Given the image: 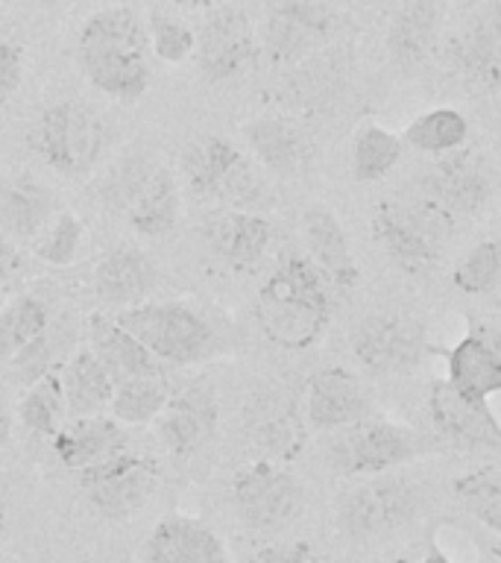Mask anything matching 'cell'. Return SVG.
Returning <instances> with one entry per match:
<instances>
[{
    "instance_id": "cell-1",
    "label": "cell",
    "mask_w": 501,
    "mask_h": 563,
    "mask_svg": "<svg viewBox=\"0 0 501 563\" xmlns=\"http://www.w3.org/2000/svg\"><path fill=\"white\" fill-rule=\"evenodd\" d=\"M255 320L279 350L305 352L323 341L332 323V297L308 255L288 253L267 273L255 297Z\"/></svg>"
},
{
    "instance_id": "cell-2",
    "label": "cell",
    "mask_w": 501,
    "mask_h": 563,
    "mask_svg": "<svg viewBox=\"0 0 501 563\" xmlns=\"http://www.w3.org/2000/svg\"><path fill=\"white\" fill-rule=\"evenodd\" d=\"M77 59L100 95L132 103L153 82L144 18L130 7L100 9L88 18L77 38Z\"/></svg>"
},
{
    "instance_id": "cell-3",
    "label": "cell",
    "mask_w": 501,
    "mask_h": 563,
    "mask_svg": "<svg viewBox=\"0 0 501 563\" xmlns=\"http://www.w3.org/2000/svg\"><path fill=\"white\" fill-rule=\"evenodd\" d=\"M130 334H135L165 367H193L218 358L229 350L226 334L205 311L182 299L141 302L112 314Z\"/></svg>"
},
{
    "instance_id": "cell-4",
    "label": "cell",
    "mask_w": 501,
    "mask_h": 563,
    "mask_svg": "<svg viewBox=\"0 0 501 563\" xmlns=\"http://www.w3.org/2000/svg\"><path fill=\"white\" fill-rule=\"evenodd\" d=\"M422 487L408 475L381 473L358 478L334 501V522L349 543H378L420 519Z\"/></svg>"
},
{
    "instance_id": "cell-5",
    "label": "cell",
    "mask_w": 501,
    "mask_h": 563,
    "mask_svg": "<svg viewBox=\"0 0 501 563\" xmlns=\"http://www.w3.org/2000/svg\"><path fill=\"white\" fill-rule=\"evenodd\" d=\"M179 167L188 191L220 209L258 211L270 200L261 167L235 141L223 135H209L188 144Z\"/></svg>"
},
{
    "instance_id": "cell-6",
    "label": "cell",
    "mask_w": 501,
    "mask_h": 563,
    "mask_svg": "<svg viewBox=\"0 0 501 563\" xmlns=\"http://www.w3.org/2000/svg\"><path fill=\"white\" fill-rule=\"evenodd\" d=\"M457 220L420 194L390 197L376 209L372 232L387 258L408 276H425L437 267Z\"/></svg>"
},
{
    "instance_id": "cell-7",
    "label": "cell",
    "mask_w": 501,
    "mask_h": 563,
    "mask_svg": "<svg viewBox=\"0 0 501 563\" xmlns=\"http://www.w3.org/2000/svg\"><path fill=\"white\" fill-rule=\"evenodd\" d=\"M105 202L114 214L126 220L135 235L158 241L170 235L179 223L182 197L170 167L141 156L114 167L105 183Z\"/></svg>"
},
{
    "instance_id": "cell-8",
    "label": "cell",
    "mask_w": 501,
    "mask_h": 563,
    "mask_svg": "<svg viewBox=\"0 0 501 563\" xmlns=\"http://www.w3.org/2000/svg\"><path fill=\"white\" fill-rule=\"evenodd\" d=\"M112 141V126L82 100H59L38 114L33 130V147L44 165L56 174L79 179L94 170Z\"/></svg>"
},
{
    "instance_id": "cell-9",
    "label": "cell",
    "mask_w": 501,
    "mask_h": 563,
    "mask_svg": "<svg viewBox=\"0 0 501 563\" xmlns=\"http://www.w3.org/2000/svg\"><path fill=\"white\" fill-rule=\"evenodd\" d=\"M425 438L411 426L385 417H369L349 429L325 434V464L343 478H369L393 473L425 452Z\"/></svg>"
},
{
    "instance_id": "cell-10",
    "label": "cell",
    "mask_w": 501,
    "mask_h": 563,
    "mask_svg": "<svg viewBox=\"0 0 501 563\" xmlns=\"http://www.w3.org/2000/svg\"><path fill=\"white\" fill-rule=\"evenodd\" d=\"M237 522L253 534H279L302 514L305 487L279 461H253L241 466L229 487Z\"/></svg>"
},
{
    "instance_id": "cell-11",
    "label": "cell",
    "mask_w": 501,
    "mask_h": 563,
    "mask_svg": "<svg viewBox=\"0 0 501 563\" xmlns=\"http://www.w3.org/2000/svg\"><path fill=\"white\" fill-rule=\"evenodd\" d=\"M343 18L323 0H276L264 18L258 47L276 68H293L337 42Z\"/></svg>"
},
{
    "instance_id": "cell-12",
    "label": "cell",
    "mask_w": 501,
    "mask_h": 563,
    "mask_svg": "<svg viewBox=\"0 0 501 563\" xmlns=\"http://www.w3.org/2000/svg\"><path fill=\"white\" fill-rule=\"evenodd\" d=\"M352 358L369 376L396 378L420 367L422 358L434 352L416 320L393 311H376L360 317L349 334Z\"/></svg>"
},
{
    "instance_id": "cell-13",
    "label": "cell",
    "mask_w": 501,
    "mask_h": 563,
    "mask_svg": "<svg viewBox=\"0 0 501 563\" xmlns=\"http://www.w3.org/2000/svg\"><path fill=\"white\" fill-rule=\"evenodd\" d=\"M413 194H420L452 218H472L492 194L490 167L478 150L460 147L431 162L413 176Z\"/></svg>"
},
{
    "instance_id": "cell-14",
    "label": "cell",
    "mask_w": 501,
    "mask_h": 563,
    "mask_svg": "<svg viewBox=\"0 0 501 563\" xmlns=\"http://www.w3.org/2000/svg\"><path fill=\"white\" fill-rule=\"evenodd\" d=\"M91 508L105 519H130L149 501L158 484V464L135 449H123L77 473Z\"/></svg>"
},
{
    "instance_id": "cell-15",
    "label": "cell",
    "mask_w": 501,
    "mask_h": 563,
    "mask_svg": "<svg viewBox=\"0 0 501 563\" xmlns=\"http://www.w3.org/2000/svg\"><path fill=\"white\" fill-rule=\"evenodd\" d=\"M258 33H255L253 18L246 15L237 3L211 9L197 26V47L193 59L197 68L211 82H226L253 68L258 59Z\"/></svg>"
},
{
    "instance_id": "cell-16",
    "label": "cell",
    "mask_w": 501,
    "mask_h": 563,
    "mask_svg": "<svg viewBox=\"0 0 501 563\" xmlns=\"http://www.w3.org/2000/svg\"><path fill=\"white\" fill-rule=\"evenodd\" d=\"M220 402L218 390L205 378L179 387L170 394V402L153 422L156 440L176 461L191 457L200 446H205L211 434L218 431Z\"/></svg>"
},
{
    "instance_id": "cell-17",
    "label": "cell",
    "mask_w": 501,
    "mask_h": 563,
    "mask_svg": "<svg viewBox=\"0 0 501 563\" xmlns=\"http://www.w3.org/2000/svg\"><path fill=\"white\" fill-rule=\"evenodd\" d=\"M369 417H378V408L364 376L346 367H325L311 376L305 387L308 429L332 434Z\"/></svg>"
},
{
    "instance_id": "cell-18",
    "label": "cell",
    "mask_w": 501,
    "mask_h": 563,
    "mask_svg": "<svg viewBox=\"0 0 501 563\" xmlns=\"http://www.w3.org/2000/svg\"><path fill=\"white\" fill-rule=\"evenodd\" d=\"M446 358V382L457 394L469 399H483L501 394V329L478 323L469 317L464 338L448 346L434 350Z\"/></svg>"
},
{
    "instance_id": "cell-19",
    "label": "cell",
    "mask_w": 501,
    "mask_h": 563,
    "mask_svg": "<svg viewBox=\"0 0 501 563\" xmlns=\"http://www.w3.org/2000/svg\"><path fill=\"white\" fill-rule=\"evenodd\" d=\"M448 65L466 86L481 91L501 86V0L475 9L448 44Z\"/></svg>"
},
{
    "instance_id": "cell-20",
    "label": "cell",
    "mask_w": 501,
    "mask_h": 563,
    "mask_svg": "<svg viewBox=\"0 0 501 563\" xmlns=\"http://www.w3.org/2000/svg\"><path fill=\"white\" fill-rule=\"evenodd\" d=\"M428 413L434 429L457 446L501 452V420L490 402L457 394L446 378H437L431 385Z\"/></svg>"
},
{
    "instance_id": "cell-21",
    "label": "cell",
    "mask_w": 501,
    "mask_h": 563,
    "mask_svg": "<svg viewBox=\"0 0 501 563\" xmlns=\"http://www.w3.org/2000/svg\"><path fill=\"white\" fill-rule=\"evenodd\" d=\"M158 288V267L138 246H112L100 255L91 273V290L105 314H118L132 306L147 302L149 294Z\"/></svg>"
},
{
    "instance_id": "cell-22",
    "label": "cell",
    "mask_w": 501,
    "mask_h": 563,
    "mask_svg": "<svg viewBox=\"0 0 501 563\" xmlns=\"http://www.w3.org/2000/svg\"><path fill=\"white\" fill-rule=\"evenodd\" d=\"M59 211V197L33 174L0 176V232L12 244H33Z\"/></svg>"
},
{
    "instance_id": "cell-23",
    "label": "cell",
    "mask_w": 501,
    "mask_h": 563,
    "mask_svg": "<svg viewBox=\"0 0 501 563\" xmlns=\"http://www.w3.org/2000/svg\"><path fill=\"white\" fill-rule=\"evenodd\" d=\"M144 563H232L226 543L197 517L158 519L144 543Z\"/></svg>"
},
{
    "instance_id": "cell-24",
    "label": "cell",
    "mask_w": 501,
    "mask_h": 563,
    "mask_svg": "<svg viewBox=\"0 0 501 563\" xmlns=\"http://www.w3.org/2000/svg\"><path fill=\"white\" fill-rule=\"evenodd\" d=\"M276 229L261 211L220 209L205 223V241L220 262L235 271H253L267 258Z\"/></svg>"
},
{
    "instance_id": "cell-25",
    "label": "cell",
    "mask_w": 501,
    "mask_h": 563,
    "mask_svg": "<svg viewBox=\"0 0 501 563\" xmlns=\"http://www.w3.org/2000/svg\"><path fill=\"white\" fill-rule=\"evenodd\" d=\"M86 338L88 350L94 352L97 361L109 369L114 385L141 376H167L165 364L105 311H97V314L88 317Z\"/></svg>"
},
{
    "instance_id": "cell-26",
    "label": "cell",
    "mask_w": 501,
    "mask_h": 563,
    "mask_svg": "<svg viewBox=\"0 0 501 563\" xmlns=\"http://www.w3.org/2000/svg\"><path fill=\"white\" fill-rule=\"evenodd\" d=\"M299 229H302L308 258L314 262L316 271L323 273L325 282L341 290L358 288L360 267L352 255L349 238H346L341 220L334 218L325 206H311L299 220Z\"/></svg>"
},
{
    "instance_id": "cell-27",
    "label": "cell",
    "mask_w": 501,
    "mask_h": 563,
    "mask_svg": "<svg viewBox=\"0 0 501 563\" xmlns=\"http://www.w3.org/2000/svg\"><path fill=\"white\" fill-rule=\"evenodd\" d=\"M53 455L59 457L65 470L82 473L88 466L100 464L105 457L118 455L123 449H130V434L121 422L109 413L97 417H74L62 426L51 438Z\"/></svg>"
},
{
    "instance_id": "cell-28",
    "label": "cell",
    "mask_w": 501,
    "mask_h": 563,
    "mask_svg": "<svg viewBox=\"0 0 501 563\" xmlns=\"http://www.w3.org/2000/svg\"><path fill=\"white\" fill-rule=\"evenodd\" d=\"M244 144L255 165L276 176H293L308 165V135L297 121L261 114L244 123Z\"/></svg>"
},
{
    "instance_id": "cell-29",
    "label": "cell",
    "mask_w": 501,
    "mask_h": 563,
    "mask_svg": "<svg viewBox=\"0 0 501 563\" xmlns=\"http://www.w3.org/2000/svg\"><path fill=\"white\" fill-rule=\"evenodd\" d=\"M443 7L439 0H404L387 24V56L396 68L413 70L428 59L439 38Z\"/></svg>"
},
{
    "instance_id": "cell-30",
    "label": "cell",
    "mask_w": 501,
    "mask_h": 563,
    "mask_svg": "<svg viewBox=\"0 0 501 563\" xmlns=\"http://www.w3.org/2000/svg\"><path fill=\"white\" fill-rule=\"evenodd\" d=\"M352 56L346 44H332L311 59L293 65L285 82L288 103L297 109H323L343 95L349 82Z\"/></svg>"
},
{
    "instance_id": "cell-31",
    "label": "cell",
    "mask_w": 501,
    "mask_h": 563,
    "mask_svg": "<svg viewBox=\"0 0 501 563\" xmlns=\"http://www.w3.org/2000/svg\"><path fill=\"white\" fill-rule=\"evenodd\" d=\"M62 387H65V402H68V417H97L109 413L114 396V378L109 369L97 361V355L88 346L74 350L59 369Z\"/></svg>"
},
{
    "instance_id": "cell-32",
    "label": "cell",
    "mask_w": 501,
    "mask_h": 563,
    "mask_svg": "<svg viewBox=\"0 0 501 563\" xmlns=\"http://www.w3.org/2000/svg\"><path fill=\"white\" fill-rule=\"evenodd\" d=\"M74 329H77V323L68 320V317H62L56 323L51 320V325H47L24 352H18L15 358L7 364L12 378L21 382V385H33V382H38L42 376H47V373L62 369V364L74 355V352H70L74 338H77Z\"/></svg>"
},
{
    "instance_id": "cell-33",
    "label": "cell",
    "mask_w": 501,
    "mask_h": 563,
    "mask_svg": "<svg viewBox=\"0 0 501 563\" xmlns=\"http://www.w3.org/2000/svg\"><path fill=\"white\" fill-rule=\"evenodd\" d=\"M174 387L167 376H141L121 382L114 387L112 405H109V417L121 422L123 429H138V426H153L156 417L165 411L170 402Z\"/></svg>"
},
{
    "instance_id": "cell-34",
    "label": "cell",
    "mask_w": 501,
    "mask_h": 563,
    "mask_svg": "<svg viewBox=\"0 0 501 563\" xmlns=\"http://www.w3.org/2000/svg\"><path fill=\"white\" fill-rule=\"evenodd\" d=\"M402 141L404 147L416 150V153L443 156V153L466 147V141H469V121L464 118V112L439 106V109L416 114L408 123V130L402 132Z\"/></svg>"
},
{
    "instance_id": "cell-35",
    "label": "cell",
    "mask_w": 501,
    "mask_h": 563,
    "mask_svg": "<svg viewBox=\"0 0 501 563\" xmlns=\"http://www.w3.org/2000/svg\"><path fill=\"white\" fill-rule=\"evenodd\" d=\"M18 417L24 422V429H30L38 438H53L70 420L59 369L47 373L33 385H26L21 402H18Z\"/></svg>"
},
{
    "instance_id": "cell-36",
    "label": "cell",
    "mask_w": 501,
    "mask_h": 563,
    "mask_svg": "<svg viewBox=\"0 0 501 563\" xmlns=\"http://www.w3.org/2000/svg\"><path fill=\"white\" fill-rule=\"evenodd\" d=\"M51 325V308L35 294H21L0 311V364H9L18 352Z\"/></svg>"
},
{
    "instance_id": "cell-37",
    "label": "cell",
    "mask_w": 501,
    "mask_h": 563,
    "mask_svg": "<svg viewBox=\"0 0 501 563\" xmlns=\"http://www.w3.org/2000/svg\"><path fill=\"white\" fill-rule=\"evenodd\" d=\"M402 135L367 123L355 132V141H352V174L358 183H378L402 162Z\"/></svg>"
},
{
    "instance_id": "cell-38",
    "label": "cell",
    "mask_w": 501,
    "mask_h": 563,
    "mask_svg": "<svg viewBox=\"0 0 501 563\" xmlns=\"http://www.w3.org/2000/svg\"><path fill=\"white\" fill-rule=\"evenodd\" d=\"M305 417L288 402H272L255 422V443L267 452L264 461H288L305 446Z\"/></svg>"
},
{
    "instance_id": "cell-39",
    "label": "cell",
    "mask_w": 501,
    "mask_h": 563,
    "mask_svg": "<svg viewBox=\"0 0 501 563\" xmlns=\"http://www.w3.org/2000/svg\"><path fill=\"white\" fill-rule=\"evenodd\" d=\"M452 285L466 297H487L501 285V241L487 238L469 246L452 271Z\"/></svg>"
},
{
    "instance_id": "cell-40",
    "label": "cell",
    "mask_w": 501,
    "mask_h": 563,
    "mask_svg": "<svg viewBox=\"0 0 501 563\" xmlns=\"http://www.w3.org/2000/svg\"><path fill=\"white\" fill-rule=\"evenodd\" d=\"M455 496L492 537L501 540V473L492 466L472 470L455 482Z\"/></svg>"
},
{
    "instance_id": "cell-41",
    "label": "cell",
    "mask_w": 501,
    "mask_h": 563,
    "mask_svg": "<svg viewBox=\"0 0 501 563\" xmlns=\"http://www.w3.org/2000/svg\"><path fill=\"white\" fill-rule=\"evenodd\" d=\"M147 24V42L149 53L167 65H179V62L191 59L193 47H197V30L188 26V21L167 9H149L144 18Z\"/></svg>"
},
{
    "instance_id": "cell-42",
    "label": "cell",
    "mask_w": 501,
    "mask_h": 563,
    "mask_svg": "<svg viewBox=\"0 0 501 563\" xmlns=\"http://www.w3.org/2000/svg\"><path fill=\"white\" fill-rule=\"evenodd\" d=\"M82 241H86V227H82V220H79L74 211L59 209L56 211V218L38 232V238L30 244V250H33L35 258H42V262L51 264V267H68V264L77 262L79 250H82Z\"/></svg>"
},
{
    "instance_id": "cell-43",
    "label": "cell",
    "mask_w": 501,
    "mask_h": 563,
    "mask_svg": "<svg viewBox=\"0 0 501 563\" xmlns=\"http://www.w3.org/2000/svg\"><path fill=\"white\" fill-rule=\"evenodd\" d=\"M246 563H323L308 540H288V543H267L255 549Z\"/></svg>"
},
{
    "instance_id": "cell-44",
    "label": "cell",
    "mask_w": 501,
    "mask_h": 563,
    "mask_svg": "<svg viewBox=\"0 0 501 563\" xmlns=\"http://www.w3.org/2000/svg\"><path fill=\"white\" fill-rule=\"evenodd\" d=\"M24 79V51L15 42L0 38V106L12 100Z\"/></svg>"
},
{
    "instance_id": "cell-45",
    "label": "cell",
    "mask_w": 501,
    "mask_h": 563,
    "mask_svg": "<svg viewBox=\"0 0 501 563\" xmlns=\"http://www.w3.org/2000/svg\"><path fill=\"white\" fill-rule=\"evenodd\" d=\"M18 271V250L3 232H0V288H7Z\"/></svg>"
},
{
    "instance_id": "cell-46",
    "label": "cell",
    "mask_w": 501,
    "mask_h": 563,
    "mask_svg": "<svg viewBox=\"0 0 501 563\" xmlns=\"http://www.w3.org/2000/svg\"><path fill=\"white\" fill-rule=\"evenodd\" d=\"M420 563H455V561H452V554H448L437 540H431V543L425 545V552H422Z\"/></svg>"
},
{
    "instance_id": "cell-47",
    "label": "cell",
    "mask_w": 501,
    "mask_h": 563,
    "mask_svg": "<svg viewBox=\"0 0 501 563\" xmlns=\"http://www.w3.org/2000/svg\"><path fill=\"white\" fill-rule=\"evenodd\" d=\"M174 3L182 9H205V12H211V9L226 7V3H235V0H174Z\"/></svg>"
},
{
    "instance_id": "cell-48",
    "label": "cell",
    "mask_w": 501,
    "mask_h": 563,
    "mask_svg": "<svg viewBox=\"0 0 501 563\" xmlns=\"http://www.w3.org/2000/svg\"><path fill=\"white\" fill-rule=\"evenodd\" d=\"M9 438H12V413L3 402H0V449L7 446Z\"/></svg>"
},
{
    "instance_id": "cell-49",
    "label": "cell",
    "mask_w": 501,
    "mask_h": 563,
    "mask_svg": "<svg viewBox=\"0 0 501 563\" xmlns=\"http://www.w3.org/2000/svg\"><path fill=\"white\" fill-rule=\"evenodd\" d=\"M376 563H420V558H413L411 552H393V554H387V558H381V561Z\"/></svg>"
},
{
    "instance_id": "cell-50",
    "label": "cell",
    "mask_w": 501,
    "mask_h": 563,
    "mask_svg": "<svg viewBox=\"0 0 501 563\" xmlns=\"http://www.w3.org/2000/svg\"><path fill=\"white\" fill-rule=\"evenodd\" d=\"M483 549H487L490 554H496V558L501 561V540H499V537H492L490 543H483Z\"/></svg>"
},
{
    "instance_id": "cell-51",
    "label": "cell",
    "mask_w": 501,
    "mask_h": 563,
    "mask_svg": "<svg viewBox=\"0 0 501 563\" xmlns=\"http://www.w3.org/2000/svg\"><path fill=\"white\" fill-rule=\"evenodd\" d=\"M475 563H501V561L496 558V554L487 552V549H481V554H478V561H475Z\"/></svg>"
},
{
    "instance_id": "cell-52",
    "label": "cell",
    "mask_w": 501,
    "mask_h": 563,
    "mask_svg": "<svg viewBox=\"0 0 501 563\" xmlns=\"http://www.w3.org/2000/svg\"><path fill=\"white\" fill-rule=\"evenodd\" d=\"M3 522H7V510H3V501H0V534H3Z\"/></svg>"
},
{
    "instance_id": "cell-53",
    "label": "cell",
    "mask_w": 501,
    "mask_h": 563,
    "mask_svg": "<svg viewBox=\"0 0 501 563\" xmlns=\"http://www.w3.org/2000/svg\"><path fill=\"white\" fill-rule=\"evenodd\" d=\"M460 3H466V7H472V3H481V0H460Z\"/></svg>"
},
{
    "instance_id": "cell-54",
    "label": "cell",
    "mask_w": 501,
    "mask_h": 563,
    "mask_svg": "<svg viewBox=\"0 0 501 563\" xmlns=\"http://www.w3.org/2000/svg\"><path fill=\"white\" fill-rule=\"evenodd\" d=\"M0 3H12V0H0Z\"/></svg>"
}]
</instances>
